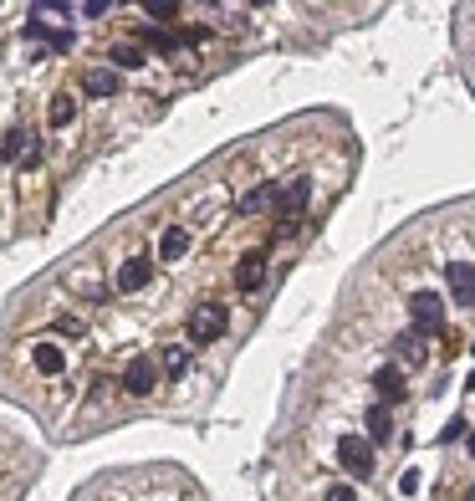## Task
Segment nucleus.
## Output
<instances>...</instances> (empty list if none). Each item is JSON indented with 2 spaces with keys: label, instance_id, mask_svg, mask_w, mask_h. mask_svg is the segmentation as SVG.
<instances>
[{
  "label": "nucleus",
  "instance_id": "obj_1",
  "mask_svg": "<svg viewBox=\"0 0 475 501\" xmlns=\"http://www.w3.org/2000/svg\"><path fill=\"white\" fill-rule=\"evenodd\" d=\"M226 328H230V307L226 302H200V307L189 313V343H194V348L215 343Z\"/></svg>",
  "mask_w": 475,
  "mask_h": 501
},
{
  "label": "nucleus",
  "instance_id": "obj_2",
  "mask_svg": "<svg viewBox=\"0 0 475 501\" xmlns=\"http://www.w3.org/2000/svg\"><path fill=\"white\" fill-rule=\"evenodd\" d=\"M337 465L363 481V476H373V465H378V460H373V445L363 435H343V440H337Z\"/></svg>",
  "mask_w": 475,
  "mask_h": 501
},
{
  "label": "nucleus",
  "instance_id": "obj_3",
  "mask_svg": "<svg viewBox=\"0 0 475 501\" xmlns=\"http://www.w3.org/2000/svg\"><path fill=\"white\" fill-rule=\"evenodd\" d=\"M307 200H312V179H291V185L271 189V210H276L281 220H302Z\"/></svg>",
  "mask_w": 475,
  "mask_h": 501
},
{
  "label": "nucleus",
  "instance_id": "obj_4",
  "mask_svg": "<svg viewBox=\"0 0 475 501\" xmlns=\"http://www.w3.org/2000/svg\"><path fill=\"white\" fill-rule=\"evenodd\" d=\"M409 317H414V333H439V328H445V302H439V297L434 292H414L409 297Z\"/></svg>",
  "mask_w": 475,
  "mask_h": 501
},
{
  "label": "nucleus",
  "instance_id": "obj_5",
  "mask_svg": "<svg viewBox=\"0 0 475 501\" xmlns=\"http://www.w3.org/2000/svg\"><path fill=\"white\" fill-rule=\"evenodd\" d=\"M123 394H133V399H148L154 394V384H159V369H154V358L148 354H139V358H128V369H123Z\"/></svg>",
  "mask_w": 475,
  "mask_h": 501
},
{
  "label": "nucleus",
  "instance_id": "obj_6",
  "mask_svg": "<svg viewBox=\"0 0 475 501\" xmlns=\"http://www.w3.org/2000/svg\"><path fill=\"white\" fill-rule=\"evenodd\" d=\"M266 287V250H246L241 256V266H235V292L250 297Z\"/></svg>",
  "mask_w": 475,
  "mask_h": 501
},
{
  "label": "nucleus",
  "instance_id": "obj_7",
  "mask_svg": "<svg viewBox=\"0 0 475 501\" xmlns=\"http://www.w3.org/2000/svg\"><path fill=\"white\" fill-rule=\"evenodd\" d=\"M445 282H450L455 307H475V266L471 261H450L445 266Z\"/></svg>",
  "mask_w": 475,
  "mask_h": 501
},
{
  "label": "nucleus",
  "instance_id": "obj_8",
  "mask_svg": "<svg viewBox=\"0 0 475 501\" xmlns=\"http://www.w3.org/2000/svg\"><path fill=\"white\" fill-rule=\"evenodd\" d=\"M139 52H159V57H174L179 52V31H169V26H139Z\"/></svg>",
  "mask_w": 475,
  "mask_h": 501
},
{
  "label": "nucleus",
  "instance_id": "obj_9",
  "mask_svg": "<svg viewBox=\"0 0 475 501\" xmlns=\"http://www.w3.org/2000/svg\"><path fill=\"white\" fill-rule=\"evenodd\" d=\"M83 92L87 98H118V92H123V77H118L113 67H87L83 72Z\"/></svg>",
  "mask_w": 475,
  "mask_h": 501
},
{
  "label": "nucleus",
  "instance_id": "obj_10",
  "mask_svg": "<svg viewBox=\"0 0 475 501\" xmlns=\"http://www.w3.org/2000/svg\"><path fill=\"white\" fill-rule=\"evenodd\" d=\"M148 276H154V261L148 256H128L123 266H118V292H144Z\"/></svg>",
  "mask_w": 475,
  "mask_h": 501
},
{
  "label": "nucleus",
  "instance_id": "obj_11",
  "mask_svg": "<svg viewBox=\"0 0 475 501\" xmlns=\"http://www.w3.org/2000/svg\"><path fill=\"white\" fill-rule=\"evenodd\" d=\"M373 389H378V399H393V404H404V399H409V384H404V369H393V363H384V369L373 374Z\"/></svg>",
  "mask_w": 475,
  "mask_h": 501
},
{
  "label": "nucleus",
  "instance_id": "obj_12",
  "mask_svg": "<svg viewBox=\"0 0 475 501\" xmlns=\"http://www.w3.org/2000/svg\"><path fill=\"white\" fill-rule=\"evenodd\" d=\"M31 363H36V374H62L67 369V348L62 343H36V348H31Z\"/></svg>",
  "mask_w": 475,
  "mask_h": 501
},
{
  "label": "nucleus",
  "instance_id": "obj_13",
  "mask_svg": "<svg viewBox=\"0 0 475 501\" xmlns=\"http://www.w3.org/2000/svg\"><path fill=\"white\" fill-rule=\"evenodd\" d=\"M393 348H399V358H404L409 369H419V363L430 358V348H424V333H414V328H404V333L393 338Z\"/></svg>",
  "mask_w": 475,
  "mask_h": 501
},
{
  "label": "nucleus",
  "instance_id": "obj_14",
  "mask_svg": "<svg viewBox=\"0 0 475 501\" xmlns=\"http://www.w3.org/2000/svg\"><path fill=\"white\" fill-rule=\"evenodd\" d=\"M189 250V230L185 226H169L164 235H159V261H179Z\"/></svg>",
  "mask_w": 475,
  "mask_h": 501
},
{
  "label": "nucleus",
  "instance_id": "obj_15",
  "mask_svg": "<svg viewBox=\"0 0 475 501\" xmlns=\"http://www.w3.org/2000/svg\"><path fill=\"white\" fill-rule=\"evenodd\" d=\"M363 440H368V445H389V440H393V419H389L384 404H373V410H368V435H363Z\"/></svg>",
  "mask_w": 475,
  "mask_h": 501
},
{
  "label": "nucleus",
  "instance_id": "obj_16",
  "mask_svg": "<svg viewBox=\"0 0 475 501\" xmlns=\"http://www.w3.org/2000/svg\"><path fill=\"white\" fill-rule=\"evenodd\" d=\"M46 123H51V128L77 123V98H72V92H57V98H51V107H46Z\"/></svg>",
  "mask_w": 475,
  "mask_h": 501
},
{
  "label": "nucleus",
  "instance_id": "obj_17",
  "mask_svg": "<svg viewBox=\"0 0 475 501\" xmlns=\"http://www.w3.org/2000/svg\"><path fill=\"white\" fill-rule=\"evenodd\" d=\"M26 148H31V133H26V128H11V133L0 139V159H5V164H21Z\"/></svg>",
  "mask_w": 475,
  "mask_h": 501
},
{
  "label": "nucleus",
  "instance_id": "obj_18",
  "mask_svg": "<svg viewBox=\"0 0 475 501\" xmlns=\"http://www.w3.org/2000/svg\"><path fill=\"white\" fill-rule=\"evenodd\" d=\"M107 62L123 67V72H139V67H148V57L139 52V46H113V52H107Z\"/></svg>",
  "mask_w": 475,
  "mask_h": 501
},
{
  "label": "nucleus",
  "instance_id": "obj_19",
  "mask_svg": "<svg viewBox=\"0 0 475 501\" xmlns=\"http://www.w3.org/2000/svg\"><path fill=\"white\" fill-rule=\"evenodd\" d=\"M144 16H148V26H164V21H174V16H179V5H174V0H148Z\"/></svg>",
  "mask_w": 475,
  "mask_h": 501
},
{
  "label": "nucleus",
  "instance_id": "obj_20",
  "mask_svg": "<svg viewBox=\"0 0 475 501\" xmlns=\"http://www.w3.org/2000/svg\"><path fill=\"white\" fill-rule=\"evenodd\" d=\"M271 205V185H261V189H250V195H241V215H256V210H266Z\"/></svg>",
  "mask_w": 475,
  "mask_h": 501
},
{
  "label": "nucleus",
  "instance_id": "obj_21",
  "mask_svg": "<svg viewBox=\"0 0 475 501\" xmlns=\"http://www.w3.org/2000/svg\"><path fill=\"white\" fill-rule=\"evenodd\" d=\"M185 369H189V348H164V374L185 378Z\"/></svg>",
  "mask_w": 475,
  "mask_h": 501
},
{
  "label": "nucleus",
  "instance_id": "obj_22",
  "mask_svg": "<svg viewBox=\"0 0 475 501\" xmlns=\"http://www.w3.org/2000/svg\"><path fill=\"white\" fill-rule=\"evenodd\" d=\"M322 501H358V491H352L348 481H332L328 491H322Z\"/></svg>",
  "mask_w": 475,
  "mask_h": 501
},
{
  "label": "nucleus",
  "instance_id": "obj_23",
  "mask_svg": "<svg viewBox=\"0 0 475 501\" xmlns=\"http://www.w3.org/2000/svg\"><path fill=\"white\" fill-rule=\"evenodd\" d=\"M465 430H471V425H465V419H450V425H445V430H439V445H455V440H465Z\"/></svg>",
  "mask_w": 475,
  "mask_h": 501
},
{
  "label": "nucleus",
  "instance_id": "obj_24",
  "mask_svg": "<svg viewBox=\"0 0 475 501\" xmlns=\"http://www.w3.org/2000/svg\"><path fill=\"white\" fill-rule=\"evenodd\" d=\"M51 328H57L62 338H83V317H57Z\"/></svg>",
  "mask_w": 475,
  "mask_h": 501
},
{
  "label": "nucleus",
  "instance_id": "obj_25",
  "mask_svg": "<svg viewBox=\"0 0 475 501\" xmlns=\"http://www.w3.org/2000/svg\"><path fill=\"white\" fill-rule=\"evenodd\" d=\"M46 46L51 52H72V31H46Z\"/></svg>",
  "mask_w": 475,
  "mask_h": 501
},
{
  "label": "nucleus",
  "instance_id": "obj_26",
  "mask_svg": "<svg viewBox=\"0 0 475 501\" xmlns=\"http://www.w3.org/2000/svg\"><path fill=\"white\" fill-rule=\"evenodd\" d=\"M107 11H113V0H87L83 5V16H107Z\"/></svg>",
  "mask_w": 475,
  "mask_h": 501
},
{
  "label": "nucleus",
  "instance_id": "obj_27",
  "mask_svg": "<svg viewBox=\"0 0 475 501\" xmlns=\"http://www.w3.org/2000/svg\"><path fill=\"white\" fill-rule=\"evenodd\" d=\"M465 450H471V456H475V435H465Z\"/></svg>",
  "mask_w": 475,
  "mask_h": 501
},
{
  "label": "nucleus",
  "instance_id": "obj_28",
  "mask_svg": "<svg viewBox=\"0 0 475 501\" xmlns=\"http://www.w3.org/2000/svg\"><path fill=\"white\" fill-rule=\"evenodd\" d=\"M465 501H475V486H471V491H465Z\"/></svg>",
  "mask_w": 475,
  "mask_h": 501
}]
</instances>
